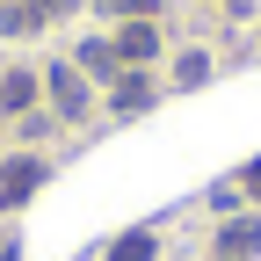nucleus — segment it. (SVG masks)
Here are the masks:
<instances>
[{
    "mask_svg": "<svg viewBox=\"0 0 261 261\" xmlns=\"http://www.w3.org/2000/svg\"><path fill=\"white\" fill-rule=\"evenodd\" d=\"M58 15H73V0H8V29H51Z\"/></svg>",
    "mask_w": 261,
    "mask_h": 261,
    "instance_id": "f257e3e1",
    "label": "nucleus"
},
{
    "mask_svg": "<svg viewBox=\"0 0 261 261\" xmlns=\"http://www.w3.org/2000/svg\"><path fill=\"white\" fill-rule=\"evenodd\" d=\"M218 254H225V261H240V254H261V218H232V225L218 232Z\"/></svg>",
    "mask_w": 261,
    "mask_h": 261,
    "instance_id": "f03ea898",
    "label": "nucleus"
},
{
    "mask_svg": "<svg viewBox=\"0 0 261 261\" xmlns=\"http://www.w3.org/2000/svg\"><path fill=\"white\" fill-rule=\"evenodd\" d=\"M51 94H58V109H65V116H80V109H87V87H80L73 65H51Z\"/></svg>",
    "mask_w": 261,
    "mask_h": 261,
    "instance_id": "7ed1b4c3",
    "label": "nucleus"
},
{
    "mask_svg": "<svg viewBox=\"0 0 261 261\" xmlns=\"http://www.w3.org/2000/svg\"><path fill=\"white\" fill-rule=\"evenodd\" d=\"M152 51H160L152 22H123V37H116V58H130V65H138V58H152Z\"/></svg>",
    "mask_w": 261,
    "mask_h": 261,
    "instance_id": "20e7f679",
    "label": "nucleus"
},
{
    "mask_svg": "<svg viewBox=\"0 0 261 261\" xmlns=\"http://www.w3.org/2000/svg\"><path fill=\"white\" fill-rule=\"evenodd\" d=\"M37 181H44V160H15V167H8V181H0V196H8V203H22Z\"/></svg>",
    "mask_w": 261,
    "mask_h": 261,
    "instance_id": "39448f33",
    "label": "nucleus"
},
{
    "mask_svg": "<svg viewBox=\"0 0 261 261\" xmlns=\"http://www.w3.org/2000/svg\"><path fill=\"white\" fill-rule=\"evenodd\" d=\"M109 261H152V232H123L109 247Z\"/></svg>",
    "mask_w": 261,
    "mask_h": 261,
    "instance_id": "423d86ee",
    "label": "nucleus"
},
{
    "mask_svg": "<svg viewBox=\"0 0 261 261\" xmlns=\"http://www.w3.org/2000/svg\"><path fill=\"white\" fill-rule=\"evenodd\" d=\"M0 102H8V109H29V102H37V80H29V73H8V87H0Z\"/></svg>",
    "mask_w": 261,
    "mask_h": 261,
    "instance_id": "0eeeda50",
    "label": "nucleus"
},
{
    "mask_svg": "<svg viewBox=\"0 0 261 261\" xmlns=\"http://www.w3.org/2000/svg\"><path fill=\"white\" fill-rule=\"evenodd\" d=\"M203 73H211V58H203V51H181V65H174V80H181V87H196Z\"/></svg>",
    "mask_w": 261,
    "mask_h": 261,
    "instance_id": "6e6552de",
    "label": "nucleus"
},
{
    "mask_svg": "<svg viewBox=\"0 0 261 261\" xmlns=\"http://www.w3.org/2000/svg\"><path fill=\"white\" fill-rule=\"evenodd\" d=\"M145 102H152V87H145V80H123V87H116V109H123V116H130V109H145Z\"/></svg>",
    "mask_w": 261,
    "mask_h": 261,
    "instance_id": "1a4fd4ad",
    "label": "nucleus"
},
{
    "mask_svg": "<svg viewBox=\"0 0 261 261\" xmlns=\"http://www.w3.org/2000/svg\"><path fill=\"white\" fill-rule=\"evenodd\" d=\"M80 65H87V73H109L116 51H109V44H87V51H80Z\"/></svg>",
    "mask_w": 261,
    "mask_h": 261,
    "instance_id": "9d476101",
    "label": "nucleus"
},
{
    "mask_svg": "<svg viewBox=\"0 0 261 261\" xmlns=\"http://www.w3.org/2000/svg\"><path fill=\"white\" fill-rule=\"evenodd\" d=\"M94 8H102V15H123V8H138V0H94Z\"/></svg>",
    "mask_w": 261,
    "mask_h": 261,
    "instance_id": "9b49d317",
    "label": "nucleus"
}]
</instances>
